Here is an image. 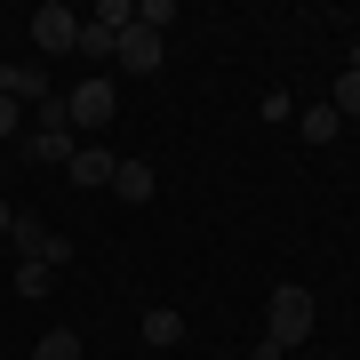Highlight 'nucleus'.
Returning a JSON list of instances; mask_svg holds the SVG:
<instances>
[{"mask_svg":"<svg viewBox=\"0 0 360 360\" xmlns=\"http://www.w3.org/2000/svg\"><path fill=\"white\" fill-rule=\"evenodd\" d=\"M312 328H321V296H312L304 281H281V288H272V304H264V345H304V336Z\"/></svg>","mask_w":360,"mask_h":360,"instance_id":"obj_1","label":"nucleus"},{"mask_svg":"<svg viewBox=\"0 0 360 360\" xmlns=\"http://www.w3.org/2000/svg\"><path fill=\"white\" fill-rule=\"evenodd\" d=\"M32 49L40 56H80V16L65 8V0H40L32 8Z\"/></svg>","mask_w":360,"mask_h":360,"instance_id":"obj_2","label":"nucleus"},{"mask_svg":"<svg viewBox=\"0 0 360 360\" xmlns=\"http://www.w3.org/2000/svg\"><path fill=\"white\" fill-rule=\"evenodd\" d=\"M8 240H16V257H25V264H56V272L72 264V240H65V232H49L40 217H8Z\"/></svg>","mask_w":360,"mask_h":360,"instance_id":"obj_3","label":"nucleus"},{"mask_svg":"<svg viewBox=\"0 0 360 360\" xmlns=\"http://www.w3.org/2000/svg\"><path fill=\"white\" fill-rule=\"evenodd\" d=\"M65 112H72V129H104V120L120 112V89L104 72H89V80H72L65 89Z\"/></svg>","mask_w":360,"mask_h":360,"instance_id":"obj_4","label":"nucleus"},{"mask_svg":"<svg viewBox=\"0 0 360 360\" xmlns=\"http://www.w3.org/2000/svg\"><path fill=\"white\" fill-rule=\"evenodd\" d=\"M112 153H96V144H72V160H65V176L80 184V193H112Z\"/></svg>","mask_w":360,"mask_h":360,"instance_id":"obj_5","label":"nucleus"},{"mask_svg":"<svg viewBox=\"0 0 360 360\" xmlns=\"http://www.w3.org/2000/svg\"><path fill=\"white\" fill-rule=\"evenodd\" d=\"M0 96H8V104H40V96H56V89H49V65H0Z\"/></svg>","mask_w":360,"mask_h":360,"instance_id":"obj_6","label":"nucleus"},{"mask_svg":"<svg viewBox=\"0 0 360 360\" xmlns=\"http://www.w3.org/2000/svg\"><path fill=\"white\" fill-rule=\"evenodd\" d=\"M112 56H120V65H129V72H160V56H168V49H160V32L129 25V32H120V49H112Z\"/></svg>","mask_w":360,"mask_h":360,"instance_id":"obj_7","label":"nucleus"},{"mask_svg":"<svg viewBox=\"0 0 360 360\" xmlns=\"http://www.w3.org/2000/svg\"><path fill=\"white\" fill-rule=\"evenodd\" d=\"M112 193L129 200V208H144V200L160 193V176H153V160H120V168H112Z\"/></svg>","mask_w":360,"mask_h":360,"instance_id":"obj_8","label":"nucleus"},{"mask_svg":"<svg viewBox=\"0 0 360 360\" xmlns=\"http://www.w3.org/2000/svg\"><path fill=\"white\" fill-rule=\"evenodd\" d=\"M16 153L40 160V168H56V160H72V136H49V129H25L16 136Z\"/></svg>","mask_w":360,"mask_h":360,"instance_id":"obj_9","label":"nucleus"},{"mask_svg":"<svg viewBox=\"0 0 360 360\" xmlns=\"http://www.w3.org/2000/svg\"><path fill=\"white\" fill-rule=\"evenodd\" d=\"M144 345H184V312L153 304V312H144Z\"/></svg>","mask_w":360,"mask_h":360,"instance_id":"obj_10","label":"nucleus"},{"mask_svg":"<svg viewBox=\"0 0 360 360\" xmlns=\"http://www.w3.org/2000/svg\"><path fill=\"white\" fill-rule=\"evenodd\" d=\"M112 49H120V32L104 25V16H80V56H96V65H104Z\"/></svg>","mask_w":360,"mask_h":360,"instance_id":"obj_11","label":"nucleus"},{"mask_svg":"<svg viewBox=\"0 0 360 360\" xmlns=\"http://www.w3.org/2000/svg\"><path fill=\"white\" fill-rule=\"evenodd\" d=\"M32 129H49V136H72V112H65V89L32 104Z\"/></svg>","mask_w":360,"mask_h":360,"instance_id":"obj_12","label":"nucleus"},{"mask_svg":"<svg viewBox=\"0 0 360 360\" xmlns=\"http://www.w3.org/2000/svg\"><path fill=\"white\" fill-rule=\"evenodd\" d=\"M296 129H304L312 144H328L336 129H345V120H336V104H304V112H296Z\"/></svg>","mask_w":360,"mask_h":360,"instance_id":"obj_13","label":"nucleus"},{"mask_svg":"<svg viewBox=\"0 0 360 360\" xmlns=\"http://www.w3.org/2000/svg\"><path fill=\"white\" fill-rule=\"evenodd\" d=\"M32 360H80V336H72V328H49V336L32 345Z\"/></svg>","mask_w":360,"mask_h":360,"instance_id":"obj_14","label":"nucleus"},{"mask_svg":"<svg viewBox=\"0 0 360 360\" xmlns=\"http://www.w3.org/2000/svg\"><path fill=\"white\" fill-rule=\"evenodd\" d=\"M56 288V264H16V296H49Z\"/></svg>","mask_w":360,"mask_h":360,"instance_id":"obj_15","label":"nucleus"},{"mask_svg":"<svg viewBox=\"0 0 360 360\" xmlns=\"http://www.w3.org/2000/svg\"><path fill=\"white\" fill-rule=\"evenodd\" d=\"M336 120H360V72H336Z\"/></svg>","mask_w":360,"mask_h":360,"instance_id":"obj_16","label":"nucleus"},{"mask_svg":"<svg viewBox=\"0 0 360 360\" xmlns=\"http://www.w3.org/2000/svg\"><path fill=\"white\" fill-rule=\"evenodd\" d=\"M136 25L144 32H168V25H176V0H136Z\"/></svg>","mask_w":360,"mask_h":360,"instance_id":"obj_17","label":"nucleus"},{"mask_svg":"<svg viewBox=\"0 0 360 360\" xmlns=\"http://www.w3.org/2000/svg\"><path fill=\"white\" fill-rule=\"evenodd\" d=\"M16 129H25V104H8V96H0V144H8Z\"/></svg>","mask_w":360,"mask_h":360,"instance_id":"obj_18","label":"nucleus"},{"mask_svg":"<svg viewBox=\"0 0 360 360\" xmlns=\"http://www.w3.org/2000/svg\"><path fill=\"white\" fill-rule=\"evenodd\" d=\"M248 360H281V345H264V336H257V345H248Z\"/></svg>","mask_w":360,"mask_h":360,"instance_id":"obj_19","label":"nucleus"},{"mask_svg":"<svg viewBox=\"0 0 360 360\" xmlns=\"http://www.w3.org/2000/svg\"><path fill=\"white\" fill-rule=\"evenodd\" d=\"M0 232H8V208H0Z\"/></svg>","mask_w":360,"mask_h":360,"instance_id":"obj_20","label":"nucleus"},{"mask_svg":"<svg viewBox=\"0 0 360 360\" xmlns=\"http://www.w3.org/2000/svg\"><path fill=\"white\" fill-rule=\"evenodd\" d=\"M16 360H32V352H16Z\"/></svg>","mask_w":360,"mask_h":360,"instance_id":"obj_21","label":"nucleus"}]
</instances>
